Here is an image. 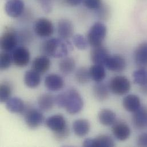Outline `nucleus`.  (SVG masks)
Here are the masks:
<instances>
[{
    "label": "nucleus",
    "instance_id": "f257e3e1",
    "mask_svg": "<svg viewBox=\"0 0 147 147\" xmlns=\"http://www.w3.org/2000/svg\"><path fill=\"white\" fill-rule=\"evenodd\" d=\"M73 46L68 40L53 38L45 41L41 45V51L48 57L63 59L67 56Z\"/></svg>",
    "mask_w": 147,
    "mask_h": 147
},
{
    "label": "nucleus",
    "instance_id": "f03ea898",
    "mask_svg": "<svg viewBox=\"0 0 147 147\" xmlns=\"http://www.w3.org/2000/svg\"><path fill=\"white\" fill-rule=\"evenodd\" d=\"M65 96L64 108L67 112L71 115L79 113L84 107V101L79 92L76 89L71 88L65 92Z\"/></svg>",
    "mask_w": 147,
    "mask_h": 147
},
{
    "label": "nucleus",
    "instance_id": "7ed1b4c3",
    "mask_svg": "<svg viewBox=\"0 0 147 147\" xmlns=\"http://www.w3.org/2000/svg\"><path fill=\"white\" fill-rule=\"evenodd\" d=\"M107 33L106 25L101 22H95L90 28L87 34L89 45L92 48L102 45Z\"/></svg>",
    "mask_w": 147,
    "mask_h": 147
},
{
    "label": "nucleus",
    "instance_id": "20e7f679",
    "mask_svg": "<svg viewBox=\"0 0 147 147\" xmlns=\"http://www.w3.org/2000/svg\"><path fill=\"white\" fill-rule=\"evenodd\" d=\"M18 37L16 32L11 27H6L0 39V46L2 51L12 52L17 48Z\"/></svg>",
    "mask_w": 147,
    "mask_h": 147
},
{
    "label": "nucleus",
    "instance_id": "39448f33",
    "mask_svg": "<svg viewBox=\"0 0 147 147\" xmlns=\"http://www.w3.org/2000/svg\"><path fill=\"white\" fill-rule=\"evenodd\" d=\"M131 82L127 77L117 76L113 77L109 84L110 91L115 94L122 96L127 94L131 89Z\"/></svg>",
    "mask_w": 147,
    "mask_h": 147
},
{
    "label": "nucleus",
    "instance_id": "423d86ee",
    "mask_svg": "<svg viewBox=\"0 0 147 147\" xmlns=\"http://www.w3.org/2000/svg\"><path fill=\"white\" fill-rule=\"evenodd\" d=\"M54 26L49 19L41 17L37 19L34 25V31L36 35L42 38L49 37L54 33Z\"/></svg>",
    "mask_w": 147,
    "mask_h": 147
},
{
    "label": "nucleus",
    "instance_id": "0eeeda50",
    "mask_svg": "<svg viewBox=\"0 0 147 147\" xmlns=\"http://www.w3.org/2000/svg\"><path fill=\"white\" fill-rule=\"evenodd\" d=\"M13 63L17 67L23 68L28 65L30 59V54L25 47H17L11 52Z\"/></svg>",
    "mask_w": 147,
    "mask_h": 147
},
{
    "label": "nucleus",
    "instance_id": "6e6552de",
    "mask_svg": "<svg viewBox=\"0 0 147 147\" xmlns=\"http://www.w3.org/2000/svg\"><path fill=\"white\" fill-rule=\"evenodd\" d=\"M24 119L27 126L32 129L38 128L44 120L43 114L39 110L32 108L26 112Z\"/></svg>",
    "mask_w": 147,
    "mask_h": 147
},
{
    "label": "nucleus",
    "instance_id": "1a4fd4ad",
    "mask_svg": "<svg viewBox=\"0 0 147 147\" xmlns=\"http://www.w3.org/2000/svg\"><path fill=\"white\" fill-rule=\"evenodd\" d=\"M126 66V60L123 56L119 55H109L104 64V67L107 69L116 72L123 71L125 69Z\"/></svg>",
    "mask_w": 147,
    "mask_h": 147
},
{
    "label": "nucleus",
    "instance_id": "9d476101",
    "mask_svg": "<svg viewBox=\"0 0 147 147\" xmlns=\"http://www.w3.org/2000/svg\"><path fill=\"white\" fill-rule=\"evenodd\" d=\"M47 127L53 133L60 132L68 127L65 118L60 114L49 117L45 121Z\"/></svg>",
    "mask_w": 147,
    "mask_h": 147
},
{
    "label": "nucleus",
    "instance_id": "9b49d317",
    "mask_svg": "<svg viewBox=\"0 0 147 147\" xmlns=\"http://www.w3.org/2000/svg\"><path fill=\"white\" fill-rule=\"evenodd\" d=\"M24 2L22 0H8L5 5V10L11 18L19 17L24 10Z\"/></svg>",
    "mask_w": 147,
    "mask_h": 147
},
{
    "label": "nucleus",
    "instance_id": "f8f14e48",
    "mask_svg": "<svg viewBox=\"0 0 147 147\" xmlns=\"http://www.w3.org/2000/svg\"><path fill=\"white\" fill-rule=\"evenodd\" d=\"M112 131L116 139L120 141L127 140L131 133L129 127L122 121H116L112 125Z\"/></svg>",
    "mask_w": 147,
    "mask_h": 147
},
{
    "label": "nucleus",
    "instance_id": "ddd939ff",
    "mask_svg": "<svg viewBox=\"0 0 147 147\" xmlns=\"http://www.w3.org/2000/svg\"><path fill=\"white\" fill-rule=\"evenodd\" d=\"M57 32L60 38L68 40L74 36V26L71 21L67 18L59 20L57 25Z\"/></svg>",
    "mask_w": 147,
    "mask_h": 147
},
{
    "label": "nucleus",
    "instance_id": "4468645a",
    "mask_svg": "<svg viewBox=\"0 0 147 147\" xmlns=\"http://www.w3.org/2000/svg\"><path fill=\"white\" fill-rule=\"evenodd\" d=\"M109 53L102 45L93 47L90 52V58L94 64H99L104 66V64L109 56Z\"/></svg>",
    "mask_w": 147,
    "mask_h": 147
},
{
    "label": "nucleus",
    "instance_id": "2eb2a0df",
    "mask_svg": "<svg viewBox=\"0 0 147 147\" xmlns=\"http://www.w3.org/2000/svg\"><path fill=\"white\" fill-rule=\"evenodd\" d=\"M132 123L134 127L139 129L147 127V107L143 106L133 113Z\"/></svg>",
    "mask_w": 147,
    "mask_h": 147
},
{
    "label": "nucleus",
    "instance_id": "dca6fc26",
    "mask_svg": "<svg viewBox=\"0 0 147 147\" xmlns=\"http://www.w3.org/2000/svg\"><path fill=\"white\" fill-rule=\"evenodd\" d=\"M51 66V61L46 55H42L36 57L32 65V69L40 74L47 72Z\"/></svg>",
    "mask_w": 147,
    "mask_h": 147
},
{
    "label": "nucleus",
    "instance_id": "f3484780",
    "mask_svg": "<svg viewBox=\"0 0 147 147\" xmlns=\"http://www.w3.org/2000/svg\"><path fill=\"white\" fill-rule=\"evenodd\" d=\"M44 83L48 89L54 92L61 90L64 85V81L63 78L56 74L48 75L45 77Z\"/></svg>",
    "mask_w": 147,
    "mask_h": 147
},
{
    "label": "nucleus",
    "instance_id": "a211bd4d",
    "mask_svg": "<svg viewBox=\"0 0 147 147\" xmlns=\"http://www.w3.org/2000/svg\"><path fill=\"white\" fill-rule=\"evenodd\" d=\"M134 58L138 66L147 69V42L141 43L137 47L135 51Z\"/></svg>",
    "mask_w": 147,
    "mask_h": 147
},
{
    "label": "nucleus",
    "instance_id": "6ab92c4d",
    "mask_svg": "<svg viewBox=\"0 0 147 147\" xmlns=\"http://www.w3.org/2000/svg\"><path fill=\"white\" fill-rule=\"evenodd\" d=\"M123 105L127 111L134 113L140 108V99L137 95L129 94L123 98Z\"/></svg>",
    "mask_w": 147,
    "mask_h": 147
},
{
    "label": "nucleus",
    "instance_id": "aec40b11",
    "mask_svg": "<svg viewBox=\"0 0 147 147\" xmlns=\"http://www.w3.org/2000/svg\"><path fill=\"white\" fill-rule=\"evenodd\" d=\"M90 129V124L88 120L80 119L75 120L73 123L74 133L78 137L86 135Z\"/></svg>",
    "mask_w": 147,
    "mask_h": 147
},
{
    "label": "nucleus",
    "instance_id": "412c9836",
    "mask_svg": "<svg viewBox=\"0 0 147 147\" xmlns=\"http://www.w3.org/2000/svg\"><path fill=\"white\" fill-rule=\"evenodd\" d=\"M39 108L45 112L52 109L55 104V97L50 93H44L39 96L37 100Z\"/></svg>",
    "mask_w": 147,
    "mask_h": 147
},
{
    "label": "nucleus",
    "instance_id": "4be33fe9",
    "mask_svg": "<svg viewBox=\"0 0 147 147\" xmlns=\"http://www.w3.org/2000/svg\"><path fill=\"white\" fill-rule=\"evenodd\" d=\"M109 88L104 83L96 82L93 88V94L100 101L107 100L109 96Z\"/></svg>",
    "mask_w": 147,
    "mask_h": 147
},
{
    "label": "nucleus",
    "instance_id": "5701e85b",
    "mask_svg": "<svg viewBox=\"0 0 147 147\" xmlns=\"http://www.w3.org/2000/svg\"><path fill=\"white\" fill-rule=\"evenodd\" d=\"M98 118L100 123L104 126L112 125L116 119V113L109 109H103L98 114Z\"/></svg>",
    "mask_w": 147,
    "mask_h": 147
},
{
    "label": "nucleus",
    "instance_id": "b1692460",
    "mask_svg": "<svg viewBox=\"0 0 147 147\" xmlns=\"http://www.w3.org/2000/svg\"><path fill=\"white\" fill-rule=\"evenodd\" d=\"M6 108L11 113H20L24 111L25 104L19 97H10L6 102Z\"/></svg>",
    "mask_w": 147,
    "mask_h": 147
},
{
    "label": "nucleus",
    "instance_id": "393cba45",
    "mask_svg": "<svg viewBox=\"0 0 147 147\" xmlns=\"http://www.w3.org/2000/svg\"><path fill=\"white\" fill-rule=\"evenodd\" d=\"M25 84L30 88H37L41 82L40 74L32 69L28 71L24 75Z\"/></svg>",
    "mask_w": 147,
    "mask_h": 147
},
{
    "label": "nucleus",
    "instance_id": "a878e982",
    "mask_svg": "<svg viewBox=\"0 0 147 147\" xmlns=\"http://www.w3.org/2000/svg\"><path fill=\"white\" fill-rule=\"evenodd\" d=\"M91 79L96 82H102L106 77L107 74L104 65L94 64L89 69Z\"/></svg>",
    "mask_w": 147,
    "mask_h": 147
},
{
    "label": "nucleus",
    "instance_id": "bb28decb",
    "mask_svg": "<svg viewBox=\"0 0 147 147\" xmlns=\"http://www.w3.org/2000/svg\"><path fill=\"white\" fill-rule=\"evenodd\" d=\"M115 146L113 139L108 135H102L90 139L91 147H113Z\"/></svg>",
    "mask_w": 147,
    "mask_h": 147
},
{
    "label": "nucleus",
    "instance_id": "cd10ccee",
    "mask_svg": "<svg viewBox=\"0 0 147 147\" xmlns=\"http://www.w3.org/2000/svg\"><path fill=\"white\" fill-rule=\"evenodd\" d=\"M59 67L62 74L68 75L74 72L76 67V62L72 57H65L59 63Z\"/></svg>",
    "mask_w": 147,
    "mask_h": 147
},
{
    "label": "nucleus",
    "instance_id": "c85d7f7f",
    "mask_svg": "<svg viewBox=\"0 0 147 147\" xmlns=\"http://www.w3.org/2000/svg\"><path fill=\"white\" fill-rule=\"evenodd\" d=\"M134 83L140 87L147 85V69L140 68L133 74Z\"/></svg>",
    "mask_w": 147,
    "mask_h": 147
},
{
    "label": "nucleus",
    "instance_id": "c756f323",
    "mask_svg": "<svg viewBox=\"0 0 147 147\" xmlns=\"http://www.w3.org/2000/svg\"><path fill=\"white\" fill-rule=\"evenodd\" d=\"M76 81L81 84H85L89 82L91 79L89 70L85 67H81L77 70L75 74Z\"/></svg>",
    "mask_w": 147,
    "mask_h": 147
},
{
    "label": "nucleus",
    "instance_id": "7c9ffc66",
    "mask_svg": "<svg viewBox=\"0 0 147 147\" xmlns=\"http://www.w3.org/2000/svg\"><path fill=\"white\" fill-rule=\"evenodd\" d=\"M11 94V87L6 82H2L0 85V101L1 102H6Z\"/></svg>",
    "mask_w": 147,
    "mask_h": 147
},
{
    "label": "nucleus",
    "instance_id": "2f4dec72",
    "mask_svg": "<svg viewBox=\"0 0 147 147\" xmlns=\"http://www.w3.org/2000/svg\"><path fill=\"white\" fill-rule=\"evenodd\" d=\"M72 41L74 46L80 50H85L88 47L87 38L80 34H77L72 37Z\"/></svg>",
    "mask_w": 147,
    "mask_h": 147
},
{
    "label": "nucleus",
    "instance_id": "473e14b6",
    "mask_svg": "<svg viewBox=\"0 0 147 147\" xmlns=\"http://www.w3.org/2000/svg\"><path fill=\"white\" fill-rule=\"evenodd\" d=\"M13 59L11 54L2 51L0 55V68L2 71L7 69L11 65Z\"/></svg>",
    "mask_w": 147,
    "mask_h": 147
},
{
    "label": "nucleus",
    "instance_id": "72a5a7b5",
    "mask_svg": "<svg viewBox=\"0 0 147 147\" xmlns=\"http://www.w3.org/2000/svg\"><path fill=\"white\" fill-rule=\"evenodd\" d=\"M84 6L90 10H98L102 5V0H83Z\"/></svg>",
    "mask_w": 147,
    "mask_h": 147
},
{
    "label": "nucleus",
    "instance_id": "f704fd0d",
    "mask_svg": "<svg viewBox=\"0 0 147 147\" xmlns=\"http://www.w3.org/2000/svg\"><path fill=\"white\" fill-rule=\"evenodd\" d=\"M70 135V129L69 128V126L63 129L62 131L53 133V136L56 140L61 142L63 140H64L65 139H67Z\"/></svg>",
    "mask_w": 147,
    "mask_h": 147
},
{
    "label": "nucleus",
    "instance_id": "c9c22d12",
    "mask_svg": "<svg viewBox=\"0 0 147 147\" xmlns=\"http://www.w3.org/2000/svg\"><path fill=\"white\" fill-rule=\"evenodd\" d=\"M97 11L98 17L100 19H101L102 20H106L109 18V10L107 6L104 5V4Z\"/></svg>",
    "mask_w": 147,
    "mask_h": 147
},
{
    "label": "nucleus",
    "instance_id": "e433bc0d",
    "mask_svg": "<svg viewBox=\"0 0 147 147\" xmlns=\"http://www.w3.org/2000/svg\"><path fill=\"white\" fill-rule=\"evenodd\" d=\"M43 10L45 13H49L52 9V0H40Z\"/></svg>",
    "mask_w": 147,
    "mask_h": 147
},
{
    "label": "nucleus",
    "instance_id": "4c0bfd02",
    "mask_svg": "<svg viewBox=\"0 0 147 147\" xmlns=\"http://www.w3.org/2000/svg\"><path fill=\"white\" fill-rule=\"evenodd\" d=\"M137 145L139 147H147V133L142 134L138 136Z\"/></svg>",
    "mask_w": 147,
    "mask_h": 147
},
{
    "label": "nucleus",
    "instance_id": "58836bf2",
    "mask_svg": "<svg viewBox=\"0 0 147 147\" xmlns=\"http://www.w3.org/2000/svg\"><path fill=\"white\" fill-rule=\"evenodd\" d=\"M65 3L71 6H77L83 2V0H64Z\"/></svg>",
    "mask_w": 147,
    "mask_h": 147
},
{
    "label": "nucleus",
    "instance_id": "ea45409f",
    "mask_svg": "<svg viewBox=\"0 0 147 147\" xmlns=\"http://www.w3.org/2000/svg\"><path fill=\"white\" fill-rule=\"evenodd\" d=\"M141 91L144 94L147 95V85L141 86Z\"/></svg>",
    "mask_w": 147,
    "mask_h": 147
}]
</instances>
